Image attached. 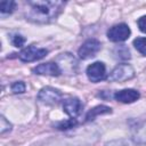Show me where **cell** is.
Returning <instances> with one entry per match:
<instances>
[{
	"label": "cell",
	"mask_w": 146,
	"mask_h": 146,
	"mask_svg": "<svg viewBox=\"0 0 146 146\" xmlns=\"http://www.w3.org/2000/svg\"><path fill=\"white\" fill-rule=\"evenodd\" d=\"M64 5L63 1H29L26 18L35 23H48L59 14Z\"/></svg>",
	"instance_id": "cell-1"
},
{
	"label": "cell",
	"mask_w": 146,
	"mask_h": 146,
	"mask_svg": "<svg viewBox=\"0 0 146 146\" xmlns=\"http://www.w3.org/2000/svg\"><path fill=\"white\" fill-rule=\"evenodd\" d=\"M135 76V70L129 64H119L107 76L111 82H122L128 81Z\"/></svg>",
	"instance_id": "cell-2"
},
{
	"label": "cell",
	"mask_w": 146,
	"mask_h": 146,
	"mask_svg": "<svg viewBox=\"0 0 146 146\" xmlns=\"http://www.w3.org/2000/svg\"><path fill=\"white\" fill-rule=\"evenodd\" d=\"M47 54H48L47 49L38 48L35 46H29L19 52L18 57L22 62H34L43 58L44 56H47Z\"/></svg>",
	"instance_id": "cell-3"
},
{
	"label": "cell",
	"mask_w": 146,
	"mask_h": 146,
	"mask_svg": "<svg viewBox=\"0 0 146 146\" xmlns=\"http://www.w3.org/2000/svg\"><path fill=\"white\" fill-rule=\"evenodd\" d=\"M60 98H62V92L51 87L42 88L38 94V100L46 105L57 104L60 100Z\"/></svg>",
	"instance_id": "cell-4"
},
{
	"label": "cell",
	"mask_w": 146,
	"mask_h": 146,
	"mask_svg": "<svg viewBox=\"0 0 146 146\" xmlns=\"http://www.w3.org/2000/svg\"><path fill=\"white\" fill-rule=\"evenodd\" d=\"M100 49V42L96 39H88L82 43L78 50V55L82 59H89L94 57Z\"/></svg>",
	"instance_id": "cell-5"
},
{
	"label": "cell",
	"mask_w": 146,
	"mask_h": 146,
	"mask_svg": "<svg viewBox=\"0 0 146 146\" xmlns=\"http://www.w3.org/2000/svg\"><path fill=\"white\" fill-rule=\"evenodd\" d=\"M130 33L131 31L127 24H117L107 31V38L113 42H122L129 38Z\"/></svg>",
	"instance_id": "cell-6"
},
{
	"label": "cell",
	"mask_w": 146,
	"mask_h": 146,
	"mask_svg": "<svg viewBox=\"0 0 146 146\" xmlns=\"http://www.w3.org/2000/svg\"><path fill=\"white\" fill-rule=\"evenodd\" d=\"M87 76L91 82H99L100 80L105 79L106 75V67L102 62H95L87 67Z\"/></svg>",
	"instance_id": "cell-7"
},
{
	"label": "cell",
	"mask_w": 146,
	"mask_h": 146,
	"mask_svg": "<svg viewBox=\"0 0 146 146\" xmlns=\"http://www.w3.org/2000/svg\"><path fill=\"white\" fill-rule=\"evenodd\" d=\"M33 72L35 74L40 75H50V76H58L62 71L57 63H43L38 65L35 68H33Z\"/></svg>",
	"instance_id": "cell-8"
},
{
	"label": "cell",
	"mask_w": 146,
	"mask_h": 146,
	"mask_svg": "<svg viewBox=\"0 0 146 146\" xmlns=\"http://www.w3.org/2000/svg\"><path fill=\"white\" fill-rule=\"evenodd\" d=\"M63 108L64 111L71 116V117H76L82 110V104L80 102L79 98L72 97V98H67L66 100H64L63 103Z\"/></svg>",
	"instance_id": "cell-9"
},
{
	"label": "cell",
	"mask_w": 146,
	"mask_h": 146,
	"mask_svg": "<svg viewBox=\"0 0 146 146\" xmlns=\"http://www.w3.org/2000/svg\"><path fill=\"white\" fill-rule=\"evenodd\" d=\"M139 97H140L139 92L137 90H135V89H123V90L116 91L114 94V98L117 102H121V103H124V104L133 103Z\"/></svg>",
	"instance_id": "cell-10"
},
{
	"label": "cell",
	"mask_w": 146,
	"mask_h": 146,
	"mask_svg": "<svg viewBox=\"0 0 146 146\" xmlns=\"http://www.w3.org/2000/svg\"><path fill=\"white\" fill-rule=\"evenodd\" d=\"M133 140L139 144H146V120L138 123L132 130Z\"/></svg>",
	"instance_id": "cell-11"
},
{
	"label": "cell",
	"mask_w": 146,
	"mask_h": 146,
	"mask_svg": "<svg viewBox=\"0 0 146 146\" xmlns=\"http://www.w3.org/2000/svg\"><path fill=\"white\" fill-rule=\"evenodd\" d=\"M111 112H112V110H111L108 106L98 105V106L91 108V110L87 113V115H86V121H92V120H95L96 116L102 115V114H108V113H111Z\"/></svg>",
	"instance_id": "cell-12"
},
{
	"label": "cell",
	"mask_w": 146,
	"mask_h": 146,
	"mask_svg": "<svg viewBox=\"0 0 146 146\" xmlns=\"http://www.w3.org/2000/svg\"><path fill=\"white\" fill-rule=\"evenodd\" d=\"M16 7V2L11 1V0H6V1H1L0 3V11L2 14H10Z\"/></svg>",
	"instance_id": "cell-13"
},
{
	"label": "cell",
	"mask_w": 146,
	"mask_h": 146,
	"mask_svg": "<svg viewBox=\"0 0 146 146\" xmlns=\"http://www.w3.org/2000/svg\"><path fill=\"white\" fill-rule=\"evenodd\" d=\"M76 123H78V122H76V119L71 117V119H68V120L58 122V123L56 124V127H57V129H59V130H66V129L73 128L74 125H76Z\"/></svg>",
	"instance_id": "cell-14"
},
{
	"label": "cell",
	"mask_w": 146,
	"mask_h": 146,
	"mask_svg": "<svg viewBox=\"0 0 146 146\" xmlns=\"http://www.w3.org/2000/svg\"><path fill=\"white\" fill-rule=\"evenodd\" d=\"M135 48L143 55L146 56V38H137L133 40Z\"/></svg>",
	"instance_id": "cell-15"
},
{
	"label": "cell",
	"mask_w": 146,
	"mask_h": 146,
	"mask_svg": "<svg viewBox=\"0 0 146 146\" xmlns=\"http://www.w3.org/2000/svg\"><path fill=\"white\" fill-rule=\"evenodd\" d=\"M114 54L116 55L117 54V58L120 59H129L130 58V52H129V49L125 47V46H119L115 50H114Z\"/></svg>",
	"instance_id": "cell-16"
},
{
	"label": "cell",
	"mask_w": 146,
	"mask_h": 146,
	"mask_svg": "<svg viewBox=\"0 0 146 146\" xmlns=\"http://www.w3.org/2000/svg\"><path fill=\"white\" fill-rule=\"evenodd\" d=\"M11 90L15 92V94H22L25 91V83L22 82V81H18V82H14L11 84Z\"/></svg>",
	"instance_id": "cell-17"
},
{
	"label": "cell",
	"mask_w": 146,
	"mask_h": 146,
	"mask_svg": "<svg viewBox=\"0 0 146 146\" xmlns=\"http://www.w3.org/2000/svg\"><path fill=\"white\" fill-rule=\"evenodd\" d=\"M10 129H11V124L3 116H1L0 117V132L3 135L6 131H10Z\"/></svg>",
	"instance_id": "cell-18"
},
{
	"label": "cell",
	"mask_w": 146,
	"mask_h": 146,
	"mask_svg": "<svg viewBox=\"0 0 146 146\" xmlns=\"http://www.w3.org/2000/svg\"><path fill=\"white\" fill-rule=\"evenodd\" d=\"M11 42H13V44L15 47H22L25 43V38L22 36V35H19V34H15L11 38Z\"/></svg>",
	"instance_id": "cell-19"
},
{
	"label": "cell",
	"mask_w": 146,
	"mask_h": 146,
	"mask_svg": "<svg viewBox=\"0 0 146 146\" xmlns=\"http://www.w3.org/2000/svg\"><path fill=\"white\" fill-rule=\"evenodd\" d=\"M137 24H138V27L141 32L146 33V16H141L138 21H137Z\"/></svg>",
	"instance_id": "cell-20"
},
{
	"label": "cell",
	"mask_w": 146,
	"mask_h": 146,
	"mask_svg": "<svg viewBox=\"0 0 146 146\" xmlns=\"http://www.w3.org/2000/svg\"><path fill=\"white\" fill-rule=\"evenodd\" d=\"M106 146H132V144L127 140H116V141H112L107 144Z\"/></svg>",
	"instance_id": "cell-21"
}]
</instances>
